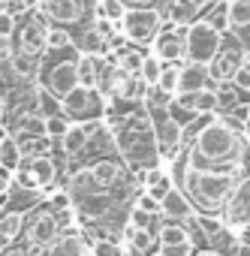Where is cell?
Segmentation results:
<instances>
[{
  "label": "cell",
  "instance_id": "f546056e",
  "mask_svg": "<svg viewBox=\"0 0 250 256\" xmlns=\"http://www.w3.org/2000/svg\"><path fill=\"white\" fill-rule=\"evenodd\" d=\"M163 66H166V64H163V60H160V58L151 52V54L145 58V66H142V76H139V78H142L148 88H154V84L160 82V72H163Z\"/></svg>",
  "mask_w": 250,
  "mask_h": 256
},
{
  "label": "cell",
  "instance_id": "d6986e66",
  "mask_svg": "<svg viewBox=\"0 0 250 256\" xmlns=\"http://www.w3.org/2000/svg\"><path fill=\"white\" fill-rule=\"evenodd\" d=\"M160 205H163V217H169V220H184V223H187V220H193V217L199 214L196 205L190 202V196H187L181 187H172Z\"/></svg>",
  "mask_w": 250,
  "mask_h": 256
},
{
  "label": "cell",
  "instance_id": "74e56055",
  "mask_svg": "<svg viewBox=\"0 0 250 256\" xmlns=\"http://www.w3.org/2000/svg\"><path fill=\"white\" fill-rule=\"evenodd\" d=\"M12 54H16V46H12V40L0 36V64H10V60H12Z\"/></svg>",
  "mask_w": 250,
  "mask_h": 256
},
{
  "label": "cell",
  "instance_id": "e575fe53",
  "mask_svg": "<svg viewBox=\"0 0 250 256\" xmlns=\"http://www.w3.org/2000/svg\"><path fill=\"white\" fill-rule=\"evenodd\" d=\"M166 178H169V172L160 169V166H151V169L142 172V184H145V190H151L154 184H160V181H166Z\"/></svg>",
  "mask_w": 250,
  "mask_h": 256
},
{
  "label": "cell",
  "instance_id": "ac0fdd59",
  "mask_svg": "<svg viewBox=\"0 0 250 256\" xmlns=\"http://www.w3.org/2000/svg\"><path fill=\"white\" fill-rule=\"evenodd\" d=\"M211 84H214V78H211L208 64L184 60V66H181V84H178V94H193V90H202V88H211Z\"/></svg>",
  "mask_w": 250,
  "mask_h": 256
},
{
  "label": "cell",
  "instance_id": "7a4b0ae2",
  "mask_svg": "<svg viewBox=\"0 0 250 256\" xmlns=\"http://www.w3.org/2000/svg\"><path fill=\"white\" fill-rule=\"evenodd\" d=\"M120 133H118V151L120 157L127 160V166H136L145 172V166L151 169L154 160L160 157V148H157V136H154V120L145 112H136V114H124L120 118Z\"/></svg>",
  "mask_w": 250,
  "mask_h": 256
},
{
  "label": "cell",
  "instance_id": "ba28073f",
  "mask_svg": "<svg viewBox=\"0 0 250 256\" xmlns=\"http://www.w3.org/2000/svg\"><path fill=\"white\" fill-rule=\"evenodd\" d=\"M58 178V166L52 160V154L46 157H24L22 166L16 169V187L22 193H40L46 187H52Z\"/></svg>",
  "mask_w": 250,
  "mask_h": 256
},
{
  "label": "cell",
  "instance_id": "e0dca14e",
  "mask_svg": "<svg viewBox=\"0 0 250 256\" xmlns=\"http://www.w3.org/2000/svg\"><path fill=\"white\" fill-rule=\"evenodd\" d=\"M24 226H28V214H24V208H18V205L0 208V250L10 247V244H16L18 235L24 232Z\"/></svg>",
  "mask_w": 250,
  "mask_h": 256
},
{
  "label": "cell",
  "instance_id": "8992f818",
  "mask_svg": "<svg viewBox=\"0 0 250 256\" xmlns=\"http://www.w3.org/2000/svg\"><path fill=\"white\" fill-rule=\"evenodd\" d=\"M223 30H217L208 18H196L187 30V60L211 64L223 48Z\"/></svg>",
  "mask_w": 250,
  "mask_h": 256
},
{
  "label": "cell",
  "instance_id": "6da1fadb",
  "mask_svg": "<svg viewBox=\"0 0 250 256\" xmlns=\"http://www.w3.org/2000/svg\"><path fill=\"white\" fill-rule=\"evenodd\" d=\"M175 163H178L181 190L190 196V202L196 205L199 214H220L226 208L232 190L244 178L238 172H223V169H196L184 157H178Z\"/></svg>",
  "mask_w": 250,
  "mask_h": 256
},
{
  "label": "cell",
  "instance_id": "603a6c76",
  "mask_svg": "<svg viewBox=\"0 0 250 256\" xmlns=\"http://www.w3.org/2000/svg\"><path fill=\"white\" fill-rule=\"evenodd\" d=\"M145 52L136 48V46H120L114 52V64L124 70V72H130V76H142V66H145Z\"/></svg>",
  "mask_w": 250,
  "mask_h": 256
},
{
  "label": "cell",
  "instance_id": "5bb4252c",
  "mask_svg": "<svg viewBox=\"0 0 250 256\" xmlns=\"http://www.w3.org/2000/svg\"><path fill=\"white\" fill-rule=\"evenodd\" d=\"M88 169L106 190H114L120 181H127V160L124 157H96L88 163Z\"/></svg>",
  "mask_w": 250,
  "mask_h": 256
},
{
  "label": "cell",
  "instance_id": "ffe728a7",
  "mask_svg": "<svg viewBox=\"0 0 250 256\" xmlns=\"http://www.w3.org/2000/svg\"><path fill=\"white\" fill-rule=\"evenodd\" d=\"M187 223H190V220H187ZM187 223H184V220H169V217H163L160 226H157L160 247H163V244H196V241H193V232L187 229Z\"/></svg>",
  "mask_w": 250,
  "mask_h": 256
},
{
  "label": "cell",
  "instance_id": "83f0119b",
  "mask_svg": "<svg viewBox=\"0 0 250 256\" xmlns=\"http://www.w3.org/2000/svg\"><path fill=\"white\" fill-rule=\"evenodd\" d=\"M178 84H181V66H178V64H166V66H163V72H160L157 88H160V90H166L169 96H178Z\"/></svg>",
  "mask_w": 250,
  "mask_h": 256
},
{
  "label": "cell",
  "instance_id": "d6a6232c",
  "mask_svg": "<svg viewBox=\"0 0 250 256\" xmlns=\"http://www.w3.org/2000/svg\"><path fill=\"white\" fill-rule=\"evenodd\" d=\"M136 208H142L145 214H163V205H160V199H154L148 190H142V193L136 196Z\"/></svg>",
  "mask_w": 250,
  "mask_h": 256
},
{
  "label": "cell",
  "instance_id": "3957f363",
  "mask_svg": "<svg viewBox=\"0 0 250 256\" xmlns=\"http://www.w3.org/2000/svg\"><path fill=\"white\" fill-rule=\"evenodd\" d=\"M72 211H54L52 205H40L36 211L28 214V226H24V244L48 250L66 229H64V217H70Z\"/></svg>",
  "mask_w": 250,
  "mask_h": 256
},
{
  "label": "cell",
  "instance_id": "9c48e42d",
  "mask_svg": "<svg viewBox=\"0 0 250 256\" xmlns=\"http://www.w3.org/2000/svg\"><path fill=\"white\" fill-rule=\"evenodd\" d=\"M46 76H40V88L52 90L54 100H64L66 94H72L78 88V58H70V60H58L52 64L48 70H40Z\"/></svg>",
  "mask_w": 250,
  "mask_h": 256
},
{
  "label": "cell",
  "instance_id": "f35d334b",
  "mask_svg": "<svg viewBox=\"0 0 250 256\" xmlns=\"http://www.w3.org/2000/svg\"><path fill=\"white\" fill-rule=\"evenodd\" d=\"M0 256H34V253H30L28 244H10V247L0 250Z\"/></svg>",
  "mask_w": 250,
  "mask_h": 256
},
{
  "label": "cell",
  "instance_id": "2e32d148",
  "mask_svg": "<svg viewBox=\"0 0 250 256\" xmlns=\"http://www.w3.org/2000/svg\"><path fill=\"white\" fill-rule=\"evenodd\" d=\"M175 102H178L181 108H187L190 114H196V118L220 112L217 88H202V90H193V94H178V96H175Z\"/></svg>",
  "mask_w": 250,
  "mask_h": 256
},
{
  "label": "cell",
  "instance_id": "60d3db41",
  "mask_svg": "<svg viewBox=\"0 0 250 256\" xmlns=\"http://www.w3.org/2000/svg\"><path fill=\"white\" fill-rule=\"evenodd\" d=\"M127 6H160V4H172V0H124Z\"/></svg>",
  "mask_w": 250,
  "mask_h": 256
},
{
  "label": "cell",
  "instance_id": "bcb514c9",
  "mask_svg": "<svg viewBox=\"0 0 250 256\" xmlns=\"http://www.w3.org/2000/svg\"><path fill=\"white\" fill-rule=\"evenodd\" d=\"M0 94H4V82H0Z\"/></svg>",
  "mask_w": 250,
  "mask_h": 256
},
{
  "label": "cell",
  "instance_id": "44dd1931",
  "mask_svg": "<svg viewBox=\"0 0 250 256\" xmlns=\"http://www.w3.org/2000/svg\"><path fill=\"white\" fill-rule=\"evenodd\" d=\"M106 60L100 54H78V84L84 88H100Z\"/></svg>",
  "mask_w": 250,
  "mask_h": 256
},
{
  "label": "cell",
  "instance_id": "7c38bea8",
  "mask_svg": "<svg viewBox=\"0 0 250 256\" xmlns=\"http://www.w3.org/2000/svg\"><path fill=\"white\" fill-rule=\"evenodd\" d=\"M187 30L190 24H169V30H160L157 40L151 42L154 54L163 60V64H181L187 60Z\"/></svg>",
  "mask_w": 250,
  "mask_h": 256
},
{
  "label": "cell",
  "instance_id": "9a60e30c",
  "mask_svg": "<svg viewBox=\"0 0 250 256\" xmlns=\"http://www.w3.org/2000/svg\"><path fill=\"white\" fill-rule=\"evenodd\" d=\"M244 66V48H229L226 42H223V48H220V54L208 64V70H211V78L217 82V84H226V82H232L235 78V72Z\"/></svg>",
  "mask_w": 250,
  "mask_h": 256
},
{
  "label": "cell",
  "instance_id": "8d00e7d4",
  "mask_svg": "<svg viewBox=\"0 0 250 256\" xmlns=\"http://www.w3.org/2000/svg\"><path fill=\"white\" fill-rule=\"evenodd\" d=\"M232 84H235L238 90H250V66H241V70L235 72V78H232Z\"/></svg>",
  "mask_w": 250,
  "mask_h": 256
},
{
  "label": "cell",
  "instance_id": "8fae6325",
  "mask_svg": "<svg viewBox=\"0 0 250 256\" xmlns=\"http://www.w3.org/2000/svg\"><path fill=\"white\" fill-rule=\"evenodd\" d=\"M223 223L232 229V232H247L250 229V172L238 181V187L232 190L226 208L220 211Z\"/></svg>",
  "mask_w": 250,
  "mask_h": 256
},
{
  "label": "cell",
  "instance_id": "ee69618b",
  "mask_svg": "<svg viewBox=\"0 0 250 256\" xmlns=\"http://www.w3.org/2000/svg\"><path fill=\"white\" fill-rule=\"evenodd\" d=\"M244 66H250V46H244Z\"/></svg>",
  "mask_w": 250,
  "mask_h": 256
},
{
  "label": "cell",
  "instance_id": "4fadbf2b",
  "mask_svg": "<svg viewBox=\"0 0 250 256\" xmlns=\"http://www.w3.org/2000/svg\"><path fill=\"white\" fill-rule=\"evenodd\" d=\"M40 12H42L46 22H54L60 28L82 24L88 18V0H42Z\"/></svg>",
  "mask_w": 250,
  "mask_h": 256
},
{
  "label": "cell",
  "instance_id": "d4e9b609",
  "mask_svg": "<svg viewBox=\"0 0 250 256\" xmlns=\"http://www.w3.org/2000/svg\"><path fill=\"white\" fill-rule=\"evenodd\" d=\"M78 48H82V54H100V58H106V52L112 48V42L90 24L84 34H82V40H78Z\"/></svg>",
  "mask_w": 250,
  "mask_h": 256
},
{
  "label": "cell",
  "instance_id": "cb8c5ba5",
  "mask_svg": "<svg viewBox=\"0 0 250 256\" xmlns=\"http://www.w3.org/2000/svg\"><path fill=\"white\" fill-rule=\"evenodd\" d=\"M22 160H24V154H22V148H18V139L4 130V136H0V163L16 172V169L22 166Z\"/></svg>",
  "mask_w": 250,
  "mask_h": 256
},
{
  "label": "cell",
  "instance_id": "277c9868",
  "mask_svg": "<svg viewBox=\"0 0 250 256\" xmlns=\"http://www.w3.org/2000/svg\"><path fill=\"white\" fill-rule=\"evenodd\" d=\"M160 28H163V12L157 6H130L127 16H124V22H120L124 40H130L133 46L154 42Z\"/></svg>",
  "mask_w": 250,
  "mask_h": 256
},
{
  "label": "cell",
  "instance_id": "d590c367",
  "mask_svg": "<svg viewBox=\"0 0 250 256\" xmlns=\"http://www.w3.org/2000/svg\"><path fill=\"white\" fill-rule=\"evenodd\" d=\"M208 22H211L217 30H226V28H229V10H226V4H220V6L208 16Z\"/></svg>",
  "mask_w": 250,
  "mask_h": 256
},
{
  "label": "cell",
  "instance_id": "5b68a950",
  "mask_svg": "<svg viewBox=\"0 0 250 256\" xmlns=\"http://www.w3.org/2000/svg\"><path fill=\"white\" fill-rule=\"evenodd\" d=\"M151 120H154V136H157V148L163 160H178L184 145V124L169 112V108H148Z\"/></svg>",
  "mask_w": 250,
  "mask_h": 256
},
{
  "label": "cell",
  "instance_id": "836d02e7",
  "mask_svg": "<svg viewBox=\"0 0 250 256\" xmlns=\"http://www.w3.org/2000/svg\"><path fill=\"white\" fill-rule=\"evenodd\" d=\"M157 256H196V244H163Z\"/></svg>",
  "mask_w": 250,
  "mask_h": 256
},
{
  "label": "cell",
  "instance_id": "b9f144b4",
  "mask_svg": "<svg viewBox=\"0 0 250 256\" xmlns=\"http://www.w3.org/2000/svg\"><path fill=\"white\" fill-rule=\"evenodd\" d=\"M187 4H190V6L196 10V16H199V12H205V10L214 4V0H187Z\"/></svg>",
  "mask_w": 250,
  "mask_h": 256
},
{
  "label": "cell",
  "instance_id": "52a82bcc",
  "mask_svg": "<svg viewBox=\"0 0 250 256\" xmlns=\"http://www.w3.org/2000/svg\"><path fill=\"white\" fill-rule=\"evenodd\" d=\"M16 42V52H22V54H30V58H42L46 52H48V24H46V18H42V12L36 10H28V16L18 22V30H16V36H12Z\"/></svg>",
  "mask_w": 250,
  "mask_h": 256
},
{
  "label": "cell",
  "instance_id": "4dcf8cb0",
  "mask_svg": "<svg viewBox=\"0 0 250 256\" xmlns=\"http://www.w3.org/2000/svg\"><path fill=\"white\" fill-rule=\"evenodd\" d=\"M76 120H70L66 114H52L48 120H46V126H48V136L52 139H64L66 133H70V126H72Z\"/></svg>",
  "mask_w": 250,
  "mask_h": 256
},
{
  "label": "cell",
  "instance_id": "1f68e13d",
  "mask_svg": "<svg viewBox=\"0 0 250 256\" xmlns=\"http://www.w3.org/2000/svg\"><path fill=\"white\" fill-rule=\"evenodd\" d=\"M16 30H18V18H16V12H12V10H4V12H0V36L12 40Z\"/></svg>",
  "mask_w": 250,
  "mask_h": 256
},
{
  "label": "cell",
  "instance_id": "30bf717a",
  "mask_svg": "<svg viewBox=\"0 0 250 256\" xmlns=\"http://www.w3.org/2000/svg\"><path fill=\"white\" fill-rule=\"evenodd\" d=\"M102 94H100V88H84V84H78L72 94H66L64 100H60V108H64V114L70 118V120H78V118H100L102 114Z\"/></svg>",
  "mask_w": 250,
  "mask_h": 256
},
{
  "label": "cell",
  "instance_id": "ab89813d",
  "mask_svg": "<svg viewBox=\"0 0 250 256\" xmlns=\"http://www.w3.org/2000/svg\"><path fill=\"white\" fill-rule=\"evenodd\" d=\"M229 256H250V241H247V238H241V241L232 247V253H229Z\"/></svg>",
  "mask_w": 250,
  "mask_h": 256
},
{
  "label": "cell",
  "instance_id": "484cf974",
  "mask_svg": "<svg viewBox=\"0 0 250 256\" xmlns=\"http://www.w3.org/2000/svg\"><path fill=\"white\" fill-rule=\"evenodd\" d=\"M226 10L232 30H250V0H226Z\"/></svg>",
  "mask_w": 250,
  "mask_h": 256
},
{
  "label": "cell",
  "instance_id": "7bdbcfd3",
  "mask_svg": "<svg viewBox=\"0 0 250 256\" xmlns=\"http://www.w3.org/2000/svg\"><path fill=\"white\" fill-rule=\"evenodd\" d=\"M196 256H223V253L214 250V247H202V250H196Z\"/></svg>",
  "mask_w": 250,
  "mask_h": 256
},
{
  "label": "cell",
  "instance_id": "7402d4cb",
  "mask_svg": "<svg viewBox=\"0 0 250 256\" xmlns=\"http://www.w3.org/2000/svg\"><path fill=\"white\" fill-rule=\"evenodd\" d=\"M46 256H88L84 235H78V232H64V235L46 250Z\"/></svg>",
  "mask_w": 250,
  "mask_h": 256
},
{
  "label": "cell",
  "instance_id": "4316f807",
  "mask_svg": "<svg viewBox=\"0 0 250 256\" xmlns=\"http://www.w3.org/2000/svg\"><path fill=\"white\" fill-rule=\"evenodd\" d=\"M127 4L124 0H96V16H102V18H108V22H114L118 28H120V22H124V16H127Z\"/></svg>",
  "mask_w": 250,
  "mask_h": 256
},
{
  "label": "cell",
  "instance_id": "f6af8a7d",
  "mask_svg": "<svg viewBox=\"0 0 250 256\" xmlns=\"http://www.w3.org/2000/svg\"><path fill=\"white\" fill-rule=\"evenodd\" d=\"M244 235H247V241H250V229H247V232H244Z\"/></svg>",
  "mask_w": 250,
  "mask_h": 256
},
{
  "label": "cell",
  "instance_id": "f1b7e54d",
  "mask_svg": "<svg viewBox=\"0 0 250 256\" xmlns=\"http://www.w3.org/2000/svg\"><path fill=\"white\" fill-rule=\"evenodd\" d=\"M46 42H48V52H70L72 48V34L66 28H60V24H52Z\"/></svg>",
  "mask_w": 250,
  "mask_h": 256
}]
</instances>
